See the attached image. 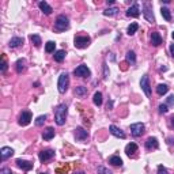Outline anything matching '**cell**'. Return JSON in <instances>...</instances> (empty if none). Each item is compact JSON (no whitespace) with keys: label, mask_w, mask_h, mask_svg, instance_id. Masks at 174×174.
Returning a JSON list of instances; mask_svg holds the SVG:
<instances>
[{"label":"cell","mask_w":174,"mask_h":174,"mask_svg":"<svg viewBox=\"0 0 174 174\" xmlns=\"http://www.w3.org/2000/svg\"><path fill=\"white\" fill-rule=\"evenodd\" d=\"M54 27H56L57 32H64L69 27V21L65 15H59L56 19V23H54Z\"/></svg>","instance_id":"obj_2"},{"label":"cell","mask_w":174,"mask_h":174,"mask_svg":"<svg viewBox=\"0 0 174 174\" xmlns=\"http://www.w3.org/2000/svg\"><path fill=\"white\" fill-rule=\"evenodd\" d=\"M41 174H48V173H41Z\"/></svg>","instance_id":"obj_47"},{"label":"cell","mask_w":174,"mask_h":174,"mask_svg":"<svg viewBox=\"0 0 174 174\" xmlns=\"http://www.w3.org/2000/svg\"><path fill=\"white\" fill-rule=\"evenodd\" d=\"M22 44H23V38H21V37H14V38L10 39L8 46H10V48H18Z\"/></svg>","instance_id":"obj_18"},{"label":"cell","mask_w":174,"mask_h":174,"mask_svg":"<svg viewBox=\"0 0 174 174\" xmlns=\"http://www.w3.org/2000/svg\"><path fill=\"white\" fill-rule=\"evenodd\" d=\"M140 86H142L143 91L146 92L147 97L151 95V86H150V79H148L147 75H144V76L142 78V80H140Z\"/></svg>","instance_id":"obj_7"},{"label":"cell","mask_w":174,"mask_h":174,"mask_svg":"<svg viewBox=\"0 0 174 174\" xmlns=\"http://www.w3.org/2000/svg\"><path fill=\"white\" fill-rule=\"evenodd\" d=\"M151 42H153L154 46H159L160 44H162V37H160L159 33L154 32L153 34H151Z\"/></svg>","instance_id":"obj_19"},{"label":"cell","mask_w":174,"mask_h":174,"mask_svg":"<svg viewBox=\"0 0 174 174\" xmlns=\"http://www.w3.org/2000/svg\"><path fill=\"white\" fill-rule=\"evenodd\" d=\"M109 131H110V133H112L113 136H116V137L125 139V133L121 131L120 128H117L116 125H110V127H109Z\"/></svg>","instance_id":"obj_13"},{"label":"cell","mask_w":174,"mask_h":174,"mask_svg":"<svg viewBox=\"0 0 174 174\" xmlns=\"http://www.w3.org/2000/svg\"><path fill=\"white\" fill-rule=\"evenodd\" d=\"M16 165L18 167H21L22 170H32L33 169V163L32 162H29V160H23V159H16Z\"/></svg>","instance_id":"obj_14"},{"label":"cell","mask_w":174,"mask_h":174,"mask_svg":"<svg viewBox=\"0 0 174 174\" xmlns=\"http://www.w3.org/2000/svg\"><path fill=\"white\" fill-rule=\"evenodd\" d=\"M39 160L41 162H45V160H49L54 156V151L53 150H45V151H41L39 153Z\"/></svg>","instance_id":"obj_11"},{"label":"cell","mask_w":174,"mask_h":174,"mask_svg":"<svg viewBox=\"0 0 174 174\" xmlns=\"http://www.w3.org/2000/svg\"><path fill=\"white\" fill-rule=\"evenodd\" d=\"M68 86H69V76L68 74H61L59 76V82H57V87H59V91L61 94H64L68 90Z\"/></svg>","instance_id":"obj_3"},{"label":"cell","mask_w":174,"mask_h":174,"mask_svg":"<svg viewBox=\"0 0 174 174\" xmlns=\"http://www.w3.org/2000/svg\"><path fill=\"white\" fill-rule=\"evenodd\" d=\"M131 132L133 136H142L143 132H144V124H142V122H136V124H132L131 125Z\"/></svg>","instance_id":"obj_6"},{"label":"cell","mask_w":174,"mask_h":174,"mask_svg":"<svg viewBox=\"0 0 174 174\" xmlns=\"http://www.w3.org/2000/svg\"><path fill=\"white\" fill-rule=\"evenodd\" d=\"M167 105H174V95H170L167 98Z\"/></svg>","instance_id":"obj_39"},{"label":"cell","mask_w":174,"mask_h":174,"mask_svg":"<svg viewBox=\"0 0 174 174\" xmlns=\"http://www.w3.org/2000/svg\"><path fill=\"white\" fill-rule=\"evenodd\" d=\"M109 163L113 165V166H121V165H122V159L117 155H113L109 158Z\"/></svg>","instance_id":"obj_22"},{"label":"cell","mask_w":174,"mask_h":174,"mask_svg":"<svg viewBox=\"0 0 174 174\" xmlns=\"http://www.w3.org/2000/svg\"><path fill=\"white\" fill-rule=\"evenodd\" d=\"M167 105H163V103H162V105H159V113H162V114H165V113H167Z\"/></svg>","instance_id":"obj_36"},{"label":"cell","mask_w":174,"mask_h":174,"mask_svg":"<svg viewBox=\"0 0 174 174\" xmlns=\"http://www.w3.org/2000/svg\"><path fill=\"white\" fill-rule=\"evenodd\" d=\"M90 44V37L89 36H83V37H75V46L79 49L87 48Z\"/></svg>","instance_id":"obj_5"},{"label":"cell","mask_w":174,"mask_h":174,"mask_svg":"<svg viewBox=\"0 0 174 174\" xmlns=\"http://www.w3.org/2000/svg\"><path fill=\"white\" fill-rule=\"evenodd\" d=\"M171 37H173V39H174V32H173V34H171Z\"/></svg>","instance_id":"obj_46"},{"label":"cell","mask_w":174,"mask_h":174,"mask_svg":"<svg viewBox=\"0 0 174 174\" xmlns=\"http://www.w3.org/2000/svg\"><path fill=\"white\" fill-rule=\"evenodd\" d=\"M45 120H46V116L44 114V116H39V117H37V120H36V125H38V127H41V125L45 122Z\"/></svg>","instance_id":"obj_34"},{"label":"cell","mask_w":174,"mask_h":174,"mask_svg":"<svg viewBox=\"0 0 174 174\" xmlns=\"http://www.w3.org/2000/svg\"><path fill=\"white\" fill-rule=\"evenodd\" d=\"M136 151H137V146H136L135 143H129V144H127V147H125V153H127L128 156H132Z\"/></svg>","instance_id":"obj_21"},{"label":"cell","mask_w":174,"mask_h":174,"mask_svg":"<svg viewBox=\"0 0 174 174\" xmlns=\"http://www.w3.org/2000/svg\"><path fill=\"white\" fill-rule=\"evenodd\" d=\"M158 146H159V143H158L156 137H148V139H147V142H146V147H147V150L158 148Z\"/></svg>","instance_id":"obj_17"},{"label":"cell","mask_w":174,"mask_h":174,"mask_svg":"<svg viewBox=\"0 0 174 174\" xmlns=\"http://www.w3.org/2000/svg\"><path fill=\"white\" fill-rule=\"evenodd\" d=\"M67 113H68V109L65 105H59L54 110V120H56V124L57 125H64L65 124V120H67Z\"/></svg>","instance_id":"obj_1"},{"label":"cell","mask_w":174,"mask_h":174,"mask_svg":"<svg viewBox=\"0 0 174 174\" xmlns=\"http://www.w3.org/2000/svg\"><path fill=\"white\" fill-rule=\"evenodd\" d=\"M74 74H75V76H79V78H89L91 72H90V69H89L87 65L82 64V65H79L78 68H75Z\"/></svg>","instance_id":"obj_4"},{"label":"cell","mask_w":174,"mask_h":174,"mask_svg":"<svg viewBox=\"0 0 174 174\" xmlns=\"http://www.w3.org/2000/svg\"><path fill=\"white\" fill-rule=\"evenodd\" d=\"M137 29H139V25L133 22V23H131V25L128 26V30H127V32H128L129 36H133V34H135V33L137 32Z\"/></svg>","instance_id":"obj_27"},{"label":"cell","mask_w":174,"mask_h":174,"mask_svg":"<svg viewBox=\"0 0 174 174\" xmlns=\"http://www.w3.org/2000/svg\"><path fill=\"white\" fill-rule=\"evenodd\" d=\"M75 92H76V95L83 97V95H86V94H87V89H86V87H83V86H79V87H76Z\"/></svg>","instance_id":"obj_32"},{"label":"cell","mask_w":174,"mask_h":174,"mask_svg":"<svg viewBox=\"0 0 174 174\" xmlns=\"http://www.w3.org/2000/svg\"><path fill=\"white\" fill-rule=\"evenodd\" d=\"M75 137H76V140H79V142H84L86 139L89 137V133H87V131H84L82 127H78V128L75 129Z\"/></svg>","instance_id":"obj_10"},{"label":"cell","mask_w":174,"mask_h":174,"mask_svg":"<svg viewBox=\"0 0 174 174\" xmlns=\"http://www.w3.org/2000/svg\"><path fill=\"white\" fill-rule=\"evenodd\" d=\"M14 155V150L11 148V147H3V148L0 150V158L1 160H6L7 158Z\"/></svg>","instance_id":"obj_12"},{"label":"cell","mask_w":174,"mask_h":174,"mask_svg":"<svg viewBox=\"0 0 174 174\" xmlns=\"http://www.w3.org/2000/svg\"><path fill=\"white\" fill-rule=\"evenodd\" d=\"M167 91H169V87H167L166 84H158V87H156V92H158L159 95H163Z\"/></svg>","instance_id":"obj_29"},{"label":"cell","mask_w":174,"mask_h":174,"mask_svg":"<svg viewBox=\"0 0 174 174\" xmlns=\"http://www.w3.org/2000/svg\"><path fill=\"white\" fill-rule=\"evenodd\" d=\"M15 65H16V72H18V74H22V72L25 71V68H26V61L23 60V59H19Z\"/></svg>","instance_id":"obj_23"},{"label":"cell","mask_w":174,"mask_h":174,"mask_svg":"<svg viewBox=\"0 0 174 174\" xmlns=\"http://www.w3.org/2000/svg\"><path fill=\"white\" fill-rule=\"evenodd\" d=\"M54 48H56V44H54L53 41H49V42H46L45 50L48 52V53H52V52H54Z\"/></svg>","instance_id":"obj_30"},{"label":"cell","mask_w":174,"mask_h":174,"mask_svg":"<svg viewBox=\"0 0 174 174\" xmlns=\"http://www.w3.org/2000/svg\"><path fill=\"white\" fill-rule=\"evenodd\" d=\"M170 53H171V56L174 57V44H171L170 45Z\"/></svg>","instance_id":"obj_41"},{"label":"cell","mask_w":174,"mask_h":174,"mask_svg":"<svg viewBox=\"0 0 174 174\" xmlns=\"http://www.w3.org/2000/svg\"><path fill=\"white\" fill-rule=\"evenodd\" d=\"M160 12H162V16H163L166 21H171V14H170V10H169V8H162Z\"/></svg>","instance_id":"obj_31"},{"label":"cell","mask_w":174,"mask_h":174,"mask_svg":"<svg viewBox=\"0 0 174 174\" xmlns=\"http://www.w3.org/2000/svg\"><path fill=\"white\" fill-rule=\"evenodd\" d=\"M103 68H105V78H107V68H106V64H105V67H103Z\"/></svg>","instance_id":"obj_43"},{"label":"cell","mask_w":174,"mask_h":174,"mask_svg":"<svg viewBox=\"0 0 174 174\" xmlns=\"http://www.w3.org/2000/svg\"><path fill=\"white\" fill-rule=\"evenodd\" d=\"M38 7H39V10L42 11L45 15H50V14H52V11H53V10H52V7H50V6L46 3V1H39Z\"/></svg>","instance_id":"obj_16"},{"label":"cell","mask_w":174,"mask_h":174,"mask_svg":"<svg viewBox=\"0 0 174 174\" xmlns=\"http://www.w3.org/2000/svg\"><path fill=\"white\" fill-rule=\"evenodd\" d=\"M7 63H6V60H4V57H3V60H1V64H0V71H1V74H4V72L7 71Z\"/></svg>","instance_id":"obj_35"},{"label":"cell","mask_w":174,"mask_h":174,"mask_svg":"<svg viewBox=\"0 0 174 174\" xmlns=\"http://www.w3.org/2000/svg\"><path fill=\"white\" fill-rule=\"evenodd\" d=\"M30 121H32V113L30 112H22V114L19 116V125L26 127V125L30 124Z\"/></svg>","instance_id":"obj_9"},{"label":"cell","mask_w":174,"mask_h":174,"mask_svg":"<svg viewBox=\"0 0 174 174\" xmlns=\"http://www.w3.org/2000/svg\"><path fill=\"white\" fill-rule=\"evenodd\" d=\"M92 101H94V103H95L97 106H101V105H102V92L97 91L95 94H94V98H92Z\"/></svg>","instance_id":"obj_26"},{"label":"cell","mask_w":174,"mask_h":174,"mask_svg":"<svg viewBox=\"0 0 174 174\" xmlns=\"http://www.w3.org/2000/svg\"><path fill=\"white\" fill-rule=\"evenodd\" d=\"M64 57H65V52H64V50H57L56 53H54V60L59 61V63H61V61L64 60Z\"/></svg>","instance_id":"obj_28"},{"label":"cell","mask_w":174,"mask_h":174,"mask_svg":"<svg viewBox=\"0 0 174 174\" xmlns=\"http://www.w3.org/2000/svg\"><path fill=\"white\" fill-rule=\"evenodd\" d=\"M127 61H129V63H132V64L136 61V54H135L133 50H129L128 53H127Z\"/></svg>","instance_id":"obj_33"},{"label":"cell","mask_w":174,"mask_h":174,"mask_svg":"<svg viewBox=\"0 0 174 174\" xmlns=\"http://www.w3.org/2000/svg\"><path fill=\"white\" fill-rule=\"evenodd\" d=\"M158 174H169V171H167L163 166H159L158 167Z\"/></svg>","instance_id":"obj_38"},{"label":"cell","mask_w":174,"mask_h":174,"mask_svg":"<svg viewBox=\"0 0 174 174\" xmlns=\"http://www.w3.org/2000/svg\"><path fill=\"white\" fill-rule=\"evenodd\" d=\"M98 174H112L109 170H106L105 167H98Z\"/></svg>","instance_id":"obj_37"},{"label":"cell","mask_w":174,"mask_h":174,"mask_svg":"<svg viewBox=\"0 0 174 174\" xmlns=\"http://www.w3.org/2000/svg\"><path fill=\"white\" fill-rule=\"evenodd\" d=\"M29 38H30V41H32L33 44H34V46H41V37L39 36H37V34H32V36H29Z\"/></svg>","instance_id":"obj_24"},{"label":"cell","mask_w":174,"mask_h":174,"mask_svg":"<svg viewBox=\"0 0 174 174\" xmlns=\"http://www.w3.org/2000/svg\"><path fill=\"white\" fill-rule=\"evenodd\" d=\"M143 10H144V11H143V14H144L146 19L153 23V22L155 21V18H154V14H153V11H151V4H150V3H144V4H143Z\"/></svg>","instance_id":"obj_8"},{"label":"cell","mask_w":174,"mask_h":174,"mask_svg":"<svg viewBox=\"0 0 174 174\" xmlns=\"http://www.w3.org/2000/svg\"><path fill=\"white\" fill-rule=\"evenodd\" d=\"M117 12H118L117 7H112V8H106L103 11V15L105 16H114V15H117Z\"/></svg>","instance_id":"obj_25"},{"label":"cell","mask_w":174,"mask_h":174,"mask_svg":"<svg viewBox=\"0 0 174 174\" xmlns=\"http://www.w3.org/2000/svg\"><path fill=\"white\" fill-rule=\"evenodd\" d=\"M171 125L174 127V118H171Z\"/></svg>","instance_id":"obj_45"},{"label":"cell","mask_w":174,"mask_h":174,"mask_svg":"<svg viewBox=\"0 0 174 174\" xmlns=\"http://www.w3.org/2000/svg\"><path fill=\"white\" fill-rule=\"evenodd\" d=\"M42 137H44V140H50V139H53L54 137V129L52 128V127H48V128L44 131Z\"/></svg>","instance_id":"obj_20"},{"label":"cell","mask_w":174,"mask_h":174,"mask_svg":"<svg viewBox=\"0 0 174 174\" xmlns=\"http://www.w3.org/2000/svg\"><path fill=\"white\" fill-rule=\"evenodd\" d=\"M120 65H121V68H122L124 71H125V69H127V63H122V64H120Z\"/></svg>","instance_id":"obj_42"},{"label":"cell","mask_w":174,"mask_h":174,"mask_svg":"<svg viewBox=\"0 0 174 174\" xmlns=\"http://www.w3.org/2000/svg\"><path fill=\"white\" fill-rule=\"evenodd\" d=\"M1 174H12V173H11L10 169H3V170H1Z\"/></svg>","instance_id":"obj_40"},{"label":"cell","mask_w":174,"mask_h":174,"mask_svg":"<svg viewBox=\"0 0 174 174\" xmlns=\"http://www.w3.org/2000/svg\"><path fill=\"white\" fill-rule=\"evenodd\" d=\"M74 174H84L83 171H76V173H74Z\"/></svg>","instance_id":"obj_44"},{"label":"cell","mask_w":174,"mask_h":174,"mask_svg":"<svg viewBox=\"0 0 174 174\" xmlns=\"http://www.w3.org/2000/svg\"><path fill=\"white\" fill-rule=\"evenodd\" d=\"M127 15L132 16V18H137L139 15H140V8H139L137 4H133L132 7H129L128 11H127Z\"/></svg>","instance_id":"obj_15"}]
</instances>
